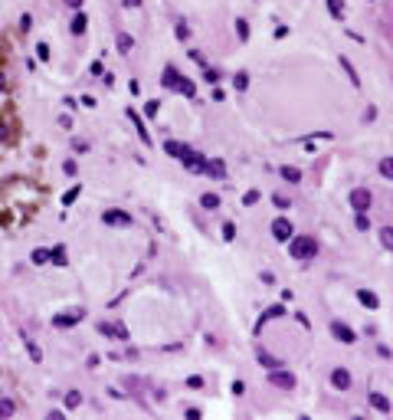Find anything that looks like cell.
I'll return each instance as SVG.
<instances>
[{
    "label": "cell",
    "mask_w": 393,
    "mask_h": 420,
    "mask_svg": "<svg viewBox=\"0 0 393 420\" xmlns=\"http://www.w3.org/2000/svg\"><path fill=\"white\" fill-rule=\"evenodd\" d=\"M295 319H299V322H301L305 328H312V322H308V315H305V312H295Z\"/></svg>",
    "instance_id": "7bdbcfd3"
},
{
    "label": "cell",
    "mask_w": 393,
    "mask_h": 420,
    "mask_svg": "<svg viewBox=\"0 0 393 420\" xmlns=\"http://www.w3.org/2000/svg\"><path fill=\"white\" fill-rule=\"evenodd\" d=\"M115 46H118V53H131V50H135V36H131V33H118V36H115Z\"/></svg>",
    "instance_id": "4fadbf2b"
},
{
    "label": "cell",
    "mask_w": 393,
    "mask_h": 420,
    "mask_svg": "<svg viewBox=\"0 0 393 420\" xmlns=\"http://www.w3.org/2000/svg\"><path fill=\"white\" fill-rule=\"evenodd\" d=\"M357 302H361L364 309H380L377 292H370V289H357Z\"/></svg>",
    "instance_id": "7c38bea8"
},
{
    "label": "cell",
    "mask_w": 393,
    "mask_h": 420,
    "mask_svg": "<svg viewBox=\"0 0 393 420\" xmlns=\"http://www.w3.org/2000/svg\"><path fill=\"white\" fill-rule=\"evenodd\" d=\"M279 315H285V305H269V309H266V315L259 319V325H266L269 319H279Z\"/></svg>",
    "instance_id": "ac0fdd59"
},
{
    "label": "cell",
    "mask_w": 393,
    "mask_h": 420,
    "mask_svg": "<svg viewBox=\"0 0 393 420\" xmlns=\"http://www.w3.org/2000/svg\"><path fill=\"white\" fill-rule=\"evenodd\" d=\"M157 105H161V102H148V105H144V115L154 118V115H157Z\"/></svg>",
    "instance_id": "74e56055"
},
{
    "label": "cell",
    "mask_w": 393,
    "mask_h": 420,
    "mask_svg": "<svg viewBox=\"0 0 393 420\" xmlns=\"http://www.w3.org/2000/svg\"><path fill=\"white\" fill-rule=\"evenodd\" d=\"M33 263H36V266H43V263H49V259H53V250H33Z\"/></svg>",
    "instance_id": "ffe728a7"
},
{
    "label": "cell",
    "mask_w": 393,
    "mask_h": 420,
    "mask_svg": "<svg viewBox=\"0 0 393 420\" xmlns=\"http://www.w3.org/2000/svg\"><path fill=\"white\" fill-rule=\"evenodd\" d=\"M187 79V76H180L174 66H164V72H161V85L164 89H180V82Z\"/></svg>",
    "instance_id": "ba28073f"
},
{
    "label": "cell",
    "mask_w": 393,
    "mask_h": 420,
    "mask_svg": "<svg viewBox=\"0 0 393 420\" xmlns=\"http://www.w3.org/2000/svg\"><path fill=\"white\" fill-rule=\"evenodd\" d=\"M23 345H27V352H30V358H33V361H43V352L36 348V341H30L27 335H23Z\"/></svg>",
    "instance_id": "cb8c5ba5"
},
{
    "label": "cell",
    "mask_w": 393,
    "mask_h": 420,
    "mask_svg": "<svg viewBox=\"0 0 393 420\" xmlns=\"http://www.w3.org/2000/svg\"><path fill=\"white\" fill-rule=\"evenodd\" d=\"M3 85H7V82H3V72H0V89H3Z\"/></svg>",
    "instance_id": "7dc6e473"
},
{
    "label": "cell",
    "mask_w": 393,
    "mask_h": 420,
    "mask_svg": "<svg viewBox=\"0 0 393 420\" xmlns=\"http://www.w3.org/2000/svg\"><path fill=\"white\" fill-rule=\"evenodd\" d=\"M204 79L210 82V85H217V82H220V76H217V72H213L210 66H206V69H204Z\"/></svg>",
    "instance_id": "d590c367"
},
{
    "label": "cell",
    "mask_w": 393,
    "mask_h": 420,
    "mask_svg": "<svg viewBox=\"0 0 393 420\" xmlns=\"http://www.w3.org/2000/svg\"><path fill=\"white\" fill-rule=\"evenodd\" d=\"M128 118L135 122V128H138V135H141V141H144V145H151V135H148V128H144V122L138 118V112H135V109H128Z\"/></svg>",
    "instance_id": "5bb4252c"
},
{
    "label": "cell",
    "mask_w": 393,
    "mask_h": 420,
    "mask_svg": "<svg viewBox=\"0 0 393 420\" xmlns=\"http://www.w3.org/2000/svg\"><path fill=\"white\" fill-rule=\"evenodd\" d=\"M272 203H275V207H288V197H282V194H272Z\"/></svg>",
    "instance_id": "f35d334b"
},
{
    "label": "cell",
    "mask_w": 393,
    "mask_h": 420,
    "mask_svg": "<svg viewBox=\"0 0 393 420\" xmlns=\"http://www.w3.org/2000/svg\"><path fill=\"white\" fill-rule=\"evenodd\" d=\"M380 174L387 181H393V158H380Z\"/></svg>",
    "instance_id": "484cf974"
},
{
    "label": "cell",
    "mask_w": 393,
    "mask_h": 420,
    "mask_svg": "<svg viewBox=\"0 0 393 420\" xmlns=\"http://www.w3.org/2000/svg\"><path fill=\"white\" fill-rule=\"evenodd\" d=\"M370 407H377L380 414H390V401L383 394H370Z\"/></svg>",
    "instance_id": "e0dca14e"
},
{
    "label": "cell",
    "mask_w": 393,
    "mask_h": 420,
    "mask_svg": "<svg viewBox=\"0 0 393 420\" xmlns=\"http://www.w3.org/2000/svg\"><path fill=\"white\" fill-rule=\"evenodd\" d=\"M164 151H167L171 158H177V161L184 164V161L190 158V151H193V148H187V145H180V141H171V138H167V141H164Z\"/></svg>",
    "instance_id": "52a82bcc"
},
{
    "label": "cell",
    "mask_w": 393,
    "mask_h": 420,
    "mask_svg": "<svg viewBox=\"0 0 393 420\" xmlns=\"http://www.w3.org/2000/svg\"><path fill=\"white\" fill-rule=\"evenodd\" d=\"M341 66H344V72H347V76H351V82H354V85H361V79H357V69H354L351 63H347V59H341Z\"/></svg>",
    "instance_id": "4dcf8cb0"
},
{
    "label": "cell",
    "mask_w": 393,
    "mask_h": 420,
    "mask_svg": "<svg viewBox=\"0 0 393 420\" xmlns=\"http://www.w3.org/2000/svg\"><path fill=\"white\" fill-rule=\"evenodd\" d=\"M272 236H275L279 243H288V240L295 236V227H292V220H288V217H275V220H272Z\"/></svg>",
    "instance_id": "3957f363"
},
{
    "label": "cell",
    "mask_w": 393,
    "mask_h": 420,
    "mask_svg": "<svg viewBox=\"0 0 393 420\" xmlns=\"http://www.w3.org/2000/svg\"><path fill=\"white\" fill-rule=\"evenodd\" d=\"M76 197H79V187H72V190H69V194H66V197H63V203H66V207H69V203H72V201H76Z\"/></svg>",
    "instance_id": "60d3db41"
},
{
    "label": "cell",
    "mask_w": 393,
    "mask_h": 420,
    "mask_svg": "<svg viewBox=\"0 0 393 420\" xmlns=\"http://www.w3.org/2000/svg\"><path fill=\"white\" fill-rule=\"evenodd\" d=\"M206 171H210L213 177H226V164H223V161H210V164H206Z\"/></svg>",
    "instance_id": "603a6c76"
},
{
    "label": "cell",
    "mask_w": 393,
    "mask_h": 420,
    "mask_svg": "<svg viewBox=\"0 0 393 420\" xmlns=\"http://www.w3.org/2000/svg\"><path fill=\"white\" fill-rule=\"evenodd\" d=\"M82 319H85V312H82V309H66V312H59V315L53 319V325L56 328H69V325H79Z\"/></svg>",
    "instance_id": "5b68a950"
},
{
    "label": "cell",
    "mask_w": 393,
    "mask_h": 420,
    "mask_svg": "<svg viewBox=\"0 0 393 420\" xmlns=\"http://www.w3.org/2000/svg\"><path fill=\"white\" fill-rule=\"evenodd\" d=\"M187 387L200 391V387H204V378H200V374H190V378H187Z\"/></svg>",
    "instance_id": "e575fe53"
},
{
    "label": "cell",
    "mask_w": 393,
    "mask_h": 420,
    "mask_svg": "<svg viewBox=\"0 0 393 420\" xmlns=\"http://www.w3.org/2000/svg\"><path fill=\"white\" fill-rule=\"evenodd\" d=\"M279 174H282L288 184H301V171H299V168H288V164H282V168H279Z\"/></svg>",
    "instance_id": "9a60e30c"
},
{
    "label": "cell",
    "mask_w": 393,
    "mask_h": 420,
    "mask_svg": "<svg viewBox=\"0 0 393 420\" xmlns=\"http://www.w3.org/2000/svg\"><path fill=\"white\" fill-rule=\"evenodd\" d=\"M236 36H239V40H249V23H246L243 17L236 20Z\"/></svg>",
    "instance_id": "f1b7e54d"
},
{
    "label": "cell",
    "mask_w": 393,
    "mask_h": 420,
    "mask_svg": "<svg viewBox=\"0 0 393 420\" xmlns=\"http://www.w3.org/2000/svg\"><path fill=\"white\" fill-rule=\"evenodd\" d=\"M200 207H204V210H217L220 207V194H204V197H200Z\"/></svg>",
    "instance_id": "d6986e66"
},
{
    "label": "cell",
    "mask_w": 393,
    "mask_h": 420,
    "mask_svg": "<svg viewBox=\"0 0 393 420\" xmlns=\"http://www.w3.org/2000/svg\"><path fill=\"white\" fill-rule=\"evenodd\" d=\"M85 27H89V20H85V14H76V17H72V23H69V30H72L76 36H82V33H85Z\"/></svg>",
    "instance_id": "2e32d148"
},
{
    "label": "cell",
    "mask_w": 393,
    "mask_h": 420,
    "mask_svg": "<svg viewBox=\"0 0 393 420\" xmlns=\"http://www.w3.org/2000/svg\"><path fill=\"white\" fill-rule=\"evenodd\" d=\"M328 10H331L334 20H341V17H344V3H341V0H328Z\"/></svg>",
    "instance_id": "4316f807"
},
{
    "label": "cell",
    "mask_w": 393,
    "mask_h": 420,
    "mask_svg": "<svg viewBox=\"0 0 393 420\" xmlns=\"http://www.w3.org/2000/svg\"><path fill=\"white\" fill-rule=\"evenodd\" d=\"M233 236H236V223L226 220V223H223V240H233Z\"/></svg>",
    "instance_id": "836d02e7"
},
{
    "label": "cell",
    "mask_w": 393,
    "mask_h": 420,
    "mask_svg": "<svg viewBox=\"0 0 393 420\" xmlns=\"http://www.w3.org/2000/svg\"><path fill=\"white\" fill-rule=\"evenodd\" d=\"M370 227V220H367V214H357V230H367Z\"/></svg>",
    "instance_id": "ab89813d"
},
{
    "label": "cell",
    "mask_w": 393,
    "mask_h": 420,
    "mask_svg": "<svg viewBox=\"0 0 393 420\" xmlns=\"http://www.w3.org/2000/svg\"><path fill=\"white\" fill-rule=\"evenodd\" d=\"M370 203H374V197H370V190H367V187H354V190H351L354 214H367V210H370Z\"/></svg>",
    "instance_id": "277c9868"
},
{
    "label": "cell",
    "mask_w": 393,
    "mask_h": 420,
    "mask_svg": "<svg viewBox=\"0 0 393 420\" xmlns=\"http://www.w3.org/2000/svg\"><path fill=\"white\" fill-rule=\"evenodd\" d=\"M259 361L269 368V371H272V368H282V361H279V358H272L269 352H259Z\"/></svg>",
    "instance_id": "d4e9b609"
},
{
    "label": "cell",
    "mask_w": 393,
    "mask_h": 420,
    "mask_svg": "<svg viewBox=\"0 0 393 420\" xmlns=\"http://www.w3.org/2000/svg\"><path fill=\"white\" fill-rule=\"evenodd\" d=\"M331 384H334L338 391H347V387L354 384L351 371H347V368H334V371H331Z\"/></svg>",
    "instance_id": "9c48e42d"
},
{
    "label": "cell",
    "mask_w": 393,
    "mask_h": 420,
    "mask_svg": "<svg viewBox=\"0 0 393 420\" xmlns=\"http://www.w3.org/2000/svg\"><path fill=\"white\" fill-rule=\"evenodd\" d=\"M256 201H259V190H249V194L243 197V203H246V207H252Z\"/></svg>",
    "instance_id": "8d00e7d4"
},
{
    "label": "cell",
    "mask_w": 393,
    "mask_h": 420,
    "mask_svg": "<svg viewBox=\"0 0 393 420\" xmlns=\"http://www.w3.org/2000/svg\"><path fill=\"white\" fill-rule=\"evenodd\" d=\"M53 263L56 266H66V246H56L53 250Z\"/></svg>",
    "instance_id": "f546056e"
},
{
    "label": "cell",
    "mask_w": 393,
    "mask_h": 420,
    "mask_svg": "<svg viewBox=\"0 0 393 420\" xmlns=\"http://www.w3.org/2000/svg\"><path fill=\"white\" fill-rule=\"evenodd\" d=\"M269 384L282 387V391H292L299 381H295V374H292V371H285V365H282V368H272V371H269Z\"/></svg>",
    "instance_id": "7a4b0ae2"
},
{
    "label": "cell",
    "mask_w": 393,
    "mask_h": 420,
    "mask_svg": "<svg viewBox=\"0 0 393 420\" xmlns=\"http://www.w3.org/2000/svg\"><path fill=\"white\" fill-rule=\"evenodd\" d=\"M66 3L72 7V10H79V7H82V0H66Z\"/></svg>",
    "instance_id": "f6af8a7d"
},
{
    "label": "cell",
    "mask_w": 393,
    "mask_h": 420,
    "mask_svg": "<svg viewBox=\"0 0 393 420\" xmlns=\"http://www.w3.org/2000/svg\"><path fill=\"white\" fill-rule=\"evenodd\" d=\"M233 85H236L239 92H246V89H249V72H236V76H233Z\"/></svg>",
    "instance_id": "7402d4cb"
},
{
    "label": "cell",
    "mask_w": 393,
    "mask_h": 420,
    "mask_svg": "<svg viewBox=\"0 0 393 420\" xmlns=\"http://www.w3.org/2000/svg\"><path fill=\"white\" fill-rule=\"evenodd\" d=\"M331 335L341 341V345H354L357 341V335H354V328H347L344 322H331Z\"/></svg>",
    "instance_id": "8992f818"
},
{
    "label": "cell",
    "mask_w": 393,
    "mask_h": 420,
    "mask_svg": "<svg viewBox=\"0 0 393 420\" xmlns=\"http://www.w3.org/2000/svg\"><path fill=\"white\" fill-rule=\"evenodd\" d=\"M174 33H177V40H190V27L184 23V20L177 23V30H174Z\"/></svg>",
    "instance_id": "d6a6232c"
},
{
    "label": "cell",
    "mask_w": 393,
    "mask_h": 420,
    "mask_svg": "<svg viewBox=\"0 0 393 420\" xmlns=\"http://www.w3.org/2000/svg\"><path fill=\"white\" fill-rule=\"evenodd\" d=\"M138 3H141V0H125V7H138Z\"/></svg>",
    "instance_id": "bcb514c9"
},
{
    "label": "cell",
    "mask_w": 393,
    "mask_h": 420,
    "mask_svg": "<svg viewBox=\"0 0 393 420\" xmlns=\"http://www.w3.org/2000/svg\"><path fill=\"white\" fill-rule=\"evenodd\" d=\"M102 220H105L109 227H115V223H118V227H128V223H131V217H128L125 210H105V214H102Z\"/></svg>",
    "instance_id": "30bf717a"
},
{
    "label": "cell",
    "mask_w": 393,
    "mask_h": 420,
    "mask_svg": "<svg viewBox=\"0 0 393 420\" xmlns=\"http://www.w3.org/2000/svg\"><path fill=\"white\" fill-rule=\"evenodd\" d=\"M380 246L393 250V227H380Z\"/></svg>",
    "instance_id": "44dd1931"
},
{
    "label": "cell",
    "mask_w": 393,
    "mask_h": 420,
    "mask_svg": "<svg viewBox=\"0 0 393 420\" xmlns=\"http://www.w3.org/2000/svg\"><path fill=\"white\" fill-rule=\"evenodd\" d=\"M206 164H210V161H206L204 154H197V151H190V158L184 161V168H187V171H197V174H204V171H206Z\"/></svg>",
    "instance_id": "8fae6325"
},
{
    "label": "cell",
    "mask_w": 393,
    "mask_h": 420,
    "mask_svg": "<svg viewBox=\"0 0 393 420\" xmlns=\"http://www.w3.org/2000/svg\"><path fill=\"white\" fill-rule=\"evenodd\" d=\"M79 404H82V394H79V391H69V394H66V407H69V410H76Z\"/></svg>",
    "instance_id": "83f0119b"
},
{
    "label": "cell",
    "mask_w": 393,
    "mask_h": 420,
    "mask_svg": "<svg viewBox=\"0 0 393 420\" xmlns=\"http://www.w3.org/2000/svg\"><path fill=\"white\" fill-rule=\"evenodd\" d=\"M288 253H292V259H299V263H308V259L318 256V240L314 236H292L288 240Z\"/></svg>",
    "instance_id": "6da1fadb"
},
{
    "label": "cell",
    "mask_w": 393,
    "mask_h": 420,
    "mask_svg": "<svg viewBox=\"0 0 393 420\" xmlns=\"http://www.w3.org/2000/svg\"><path fill=\"white\" fill-rule=\"evenodd\" d=\"M30 23H33V20H30V14L20 17V30H30Z\"/></svg>",
    "instance_id": "ee69618b"
},
{
    "label": "cell",
    "mask_w": 393,
    "mask_h": 420,
    "mask_svg": "<svg viewBox=\"0 0 393 420\" xmlns=\"http://www.w3.org/2000/svg\"><path fill=\"white\" fill-rule=\"evenodd\" d=\"M10 414H14V401L0 397V417H10Z\"/></svg>",
    "instance_id": "1f68e13d"
},
{
    "label": "cell",
    "mask_w": 393,
    "mask_h": 420,
    "mask_svg": "<svg viewBox=\"0 0 393 420\" xmlns=\"http://www.w3.org/2000/svg\"><path fill=\"white\" fill-rule=\"evenodd\" d=\"M36 53H40V59H49V46H46V43H40V46H36Z\"/></svg>",
    "instance_id": "b9f144b4"
}]
</instances>
